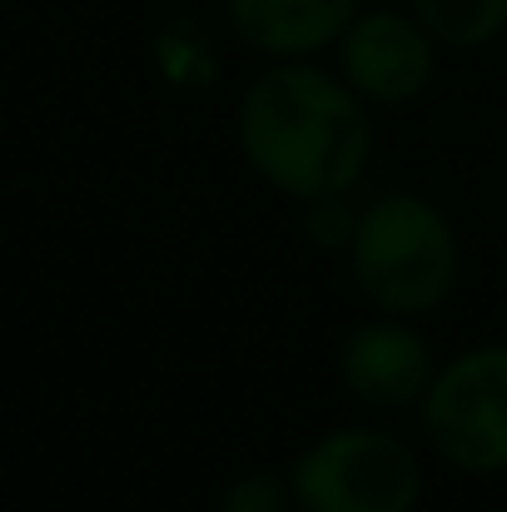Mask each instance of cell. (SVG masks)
<instances>
[{
  "mask_svg": "<svg viewBox=\"0 0 507 512\" xmlns=\"http://www.w3.org/2000/svg\"><path fill=\"white\" fill-rule=\"evenodd\" d=\"M343 80L314 65L264 70L239 105V145L274 189L299 199L343 194L368 165V115Z\"/></svg>",
  "mask_w": 507,
  "mask_h": 512,
  "instance_id": "6da1fadb",
  "label": "cell"
},
{
  "mask_svg": "<svg viewBox=\"0 0 507 512\" xmlns=\"http://www.w3.org/2000/svg\"><path fill=\"white\" fill-rule=\"evenodd\" d=\"M353 279L383 314H428L458 279V234L418 194L378 199L353 229Z\"/></svg>",
  "mask_w": 507,
  "mask_h": 512,
  "instance_id": "7a4b0ae2",
  "label": "cell"
},
{
  "mask_svg": "<svg viewBox=\"0 0 507 512\" xmlns=\"http://www.w3.org/2000/svg\"><path fill=\"white\" fill-rule=\"evenodd\" d=\"M418 493V458L378 428H338L294 463V503L304 512H413Z\"/></svg>",
  "mask_w": 507,
  "mask_h": 512,
  "instance_id": "3957f363",
  "label": "cell"
},
{
  "mask_svg": "<svg viewBox=\"0 0 507 512\" xmlns=\"http://www.w3.org/2000/svg\"><path fill=\"white\" fill-rule=\"evenodd\" d=\"M433 453L463 473H507V343L458 353L423 393Z\"/></svg>",
  "mask_w": 507,
  "mask_h": 512,
  "instance_id": "277c9868",
  "label": "cell"
},
{
  "mask_svg": "<svg viewBox=\"0 0 507 512\" xmlns=\"http://www.w3.org/2000/svg\"><path fill=\"white\" fill-rule=\"evenodd\" d=\"M343 45V80L373 105H408L433 80V35L418 15L398 10H363L338 35Z\"/></svg>",
  "mask_w": 507,
  "mask_h": 512,
  "instance_id": "5b68a950",
  "label": "cell"
},
{
  "mask_svg": "<svg viewBox=\"0 0 507 512\" xmlns=\"http://www.w3.org/2000/svg\"><path fill=\"white\" fill-rule=\"evenodd\" d=\"M343 383L373 408H403L428 393L433 353L408 324H368L343 343Z\"/></svg>",
  "mask_w": 507,
  "mask_h": 512,
  "instance_id": "8992f818",
  "label": "cell"
},
{
  "mask_svg": "<svg viewBox=\"0 0 507 512\" xmlns=\"http://www.w3.org/2000/svg\"><path fill=\"white\" fill-rule=\"evenodd\" d=\"M358 0H229V20L244 45L264 55H314L353 25Z\"/></svg>",
  "mask_w": 507,
  "mask_h": 512,
  "instance_id": "52a82bcc",
  "label": "cell"
},
{
  "mask_svg": "<svg viewBox=\"0 0 507 512\" xmlns=\"http://www.w3.org/2000/svg\"><path fill=\"white\" fill-rule=\"evenodd\" d=\"M413 15L438 45H488L507 30V0H413Z\"/></svg>",
  "mask_w": 507,
  "mask_h": 512,
  "instance_id": "ba28073f",
  "label": "cell"
},
{
  "mask_svg": "<svg viewBox=\"0 0 507 512\" xmlns=\"http://www.w3.org/2000/svg\"><path fill=\"white\" fill-rule=\"evenodd\" d=\"M219 512H289V493L274 473H249L219 498Z\"/></svg>",
  "mask_w": 507,
  "mask_h": 512,
  "instance_id": "9c48e42d",
  "label": "cell"
}]
</instances>
